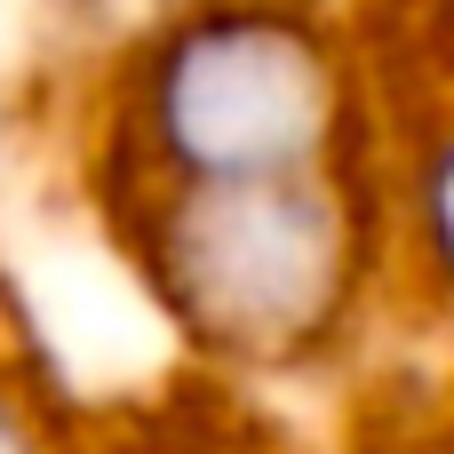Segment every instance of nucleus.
I'll use <instances>...</instances> for the list:
<instances>
[{
  "label": "nucleus",
  "mask_w": 454,
  "mask_h": 454,
  "mask_svg": "<svg viewBox=\"0 0 454 454\" xmlns=\"http://www.w3.org/2000/svg\"><path fill=\"white\" fill-rule=\"evenodd\" d=\"M0 454H32V447H24V431H16L8 415H0Z\"/></svg>",
  "instance_id": "20e7f679"
},
{
  "label": "nucleus",
  "mask_w": 454,
  "mask_h": 454,
  "mask_svg": "<svg viewBox=\"0 0 454 454\" xmlns=\"http://www.w3.org/2000/svg\"><path fill=\"white\" fill-rule=\"evenodd\" d=\"M327 64L279 16H215L160 64V144L200 184L295 176L327 136Z\"/></svg>",
  "instance_id": "f257e3e1"
},
{
  "label": "nucleus",
  "mask_w": 454,
  "mask_h": 454,
  "mask_svg": "<svg viewBox=\"0 0 454 454\" xmlns=\"http://www.w3.org/2000/svg\"><path fill=\"white\" fill-rule=\"evenodd\" d=\"M335 263H343L335 215L287 176L207 184L168 239L176 303L223 343L303 335L335 295Z\"/></svg>",
  "instance_id": "f03ea898"
},
{
  "label": "nucleus",
  "mask_w": 454,
  "mask_h": 454,
  "mask_svg": "<svg viewBox=\"0 0 454 454\" xmlns=\"http://www.w3.org/2000/svg\"><path fill=\"white\" fill-rule=\"evenodd\" d=\"M431 239H439V255H447V271H454V152L431 176Z\"/></svg>",
  "instance_id": "7ed1b4c3"
}]
</instances>
